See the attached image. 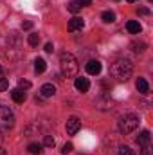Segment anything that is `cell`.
<instances>
[{"instance_id":"obj_21","label":"cell","mask_w":153,"mask_h":155,"mask_svg":"<svg viewBox=\"0 0 153 155\" xmlns=\"http://www.w3.org/2000/svg\"><path fill=\"white\" fill-rule=\"evenodd\" d=\"M132 47H133L135 52H144L146 51V43H133Z\"/></svg>"},{"instance_id":"obj_10","label":"cell","mask_w":153,"mask_h":155,"mask_svg":"<svg viewBox=\"0 0 153 155\" xmlns=\"http://www.w3.org/2000/svg\"><path fill=\"white\" fill-rule=\"evenodd\" d=\"M11 97H13L15 103H24V101L27 99V96H25V92H24L22 88H15V90H11Z\"/></svg>"},{"instance_id":"obj_19","label":"cell","mask_w":153,"mask_h":155,"mask_svg":"<svg viewBox=\"0 0 153 155\" xmlns=\"http://www.w3.org/2000/svg\"><path fill=\"white\" fill-rule=\"evenodd\" d=\"M54 144H56L54 137H52V135H45V139H43V146H47V148H52Z\"/></svg>"},{"instance_id":"obj_3","label":"cell","mask_w":153,"mask_h":155,"mask_svg":"<svg viewBox=\"0 0 153 155\" xmlns=\"http://www.w3.org/2000/svg\"><path fill=\"white\" fill-rule=\"evenodd\" d=\"M137 126H139V116H135V114H128V116L121 117V121H119V132L124 135L135 132Z\"/></svg>"},{"instance_id":"obj_23","label":"cell","mask_w":153,"mask_h":155,"mask_svg":"<svg viewBox=\"0 0 153 155\" xmlns=\"http://www.w3.org/2000/svg\"><path fill=\"white\" fill-rule=\"evenodd\" d=\"M18 85H20V88H31V81H27V79H20Z\"/></svg>"},{"instance_id":"obj_18","label":"cell","mask_w":153,"mask_h":155,"mask_svg":"<svg viewBox=\"0 0 153 155\" xmlns=\"http://www.w3.org/2000/svg\"><path fill=\"white\" fill-rule=\"evenodd\" d=\"M67 7H69V11H70V13H79V11H81V5L77 4L76 0H70Z\"/></svg>"},{"instance_id":"obj_17","label":"cell","mask_w":153,"mask_h":155,"mask_svg":"<svg viewBox=\"0 0 153 155\" xmlns=\"http://www.w3.org/2000/svg\"><path fill=\"white\" fill-rule=\"evenodd\" d=\"M27 41H29V45H31V47H36V45L40 43V35H36V33L29 35V38H27Z\"/></svg>"},{"instance_id":"obj_5","label":"cell","mask_w":153,"mask_h":155,"mask_svg":"<svg viewBox=\"0 0 153 155\" xmlns=\"http://www.w3.org/2000/svg\"><path fill=\"white\" fill-rule=\"evenodd\" d=\"M79 128H81V121L77 119V117H69V121H67V134L69 135H74L79 132Z\"/></svg>"},{"instance_id":"obj_26","label":"cell","mask_w":153,"mask_h":155,"mask_svg":"<svg viewBox=\"0 0 153 155\" xmlns=\"http://www.w3.org/2000/svg\"><path fill=\"white\" fill-rule=\"evenodd\" d=\"M76 2L81 5V7H85V5H90V4H92V0H76Z\"/></svg>"},{"instance_id":"obj_25","label":"cell","mask_w":153,"mask_h":155,"mask_svg":"<svg viewBox=\"0 0 153 155\" xmlns=\"http://www.w3.org/2000/svg\"><path fill=\"white\" fill-rule=\"evenodd\" d=\"M22 29H25V31H29V29H33V22H29V20H25V22L22 24Z\"/></svg>"},{"instance_id":"obj_34","label":"cell","mask_w":153,"mask_h":155,"mask_svg":"<svg viewBox=\"0 0 153 155\" xmlns=\"http://www.w3.org/2000/svg\"><path fill=\"white\" fill-rule=\"evenodd\" d=\"M150 2H151V0H150Z\"/></svg>"},{"instance_id":"obj_11","label":"cell","mask_w":153,"mask_h":155,"mask_svg":"<svg viewBox=\"0 0 153 155\" xmlns=\"http://www.w3.org/2000/svg\"><path fill=\"white\" fill-rule=\"evenodd\" d=\"M126 29H128L130 35H139V33L142 31V27H141V24H139L137 20H130V22L126 24Z\"/></svg>"},{"instance_id":"obj_14","label":"cell","mask_w":153,"mask_h":155,"mask_svg":"<svg viewBox=\"0 0 153 155\" xmlns=\"http://www.w3.org/2000/svg\"><path fill=\"white\" fill-rule=\"evenodd\" d=\"M45 69H47V63H45V60L43 58H36L34 60V71L41 74V72H45Z\"/></svg>"},{"instance_id":"obj_8","label":"cell","mask_w":153,"mask_h":155,"mask_svg":"<svg viewBox=\"0 0 153 155\" xmlns=\"http://www.w3.org/2000/svg\"><path fill=\"white\" fill-rule=\"evenodd\" d=\"M83 25H85L83 18L74 16V18H70V20H69V25H67V29H69L70 33H74V31H77V29H83Z\"/></svg>"},{"instance_id":"obj_33","label":"cell","mask_w":153,"mask_h":155,"mask_svg":"<svg viewBox=\"0 0 153 155\" xmlns=\"http://www.w3.org/2000/svg\"><path fill=\"white\" fill-rule=\"evenodd\" d=\"M114 2H119V0H114Z\"/></svg>"},{"instance_id":"obj_4","label":"cell","mask_w":153,"mask_h":155,"mask_svg":"<svg viewBox=\"0 0 153 155\" xmlns=\"http://www.w3.org/2000/svg\"><path fill=\"white\" fill-rule=\"evenodd\" d=\"M15 114L11 112L9 107L0 105V130H9L15 126Z\"/></svg>"},{"instance_id":"obj_28","label":"cell","mask_w":153,"mask_h":155,"mask_svg":"<svg viewBox=\"0 0 153 155\" xmlns=\"http://www.w3.org/2000/svg\"><path fill=\"white\" fill-rule=\"evenodd\" d=\"M142 155H150V146L146 144V146H142V152H141Z\"/></svg>"},{"instance_id":"obj_12","label":"cell","mask_w":153,"mask_h":155,"mask_svg":"<svg viewBox=\"0 0 153 155\" xmlns=\"http://www.w3.org/2000/svg\"><path fill=\"white\" fill-rule=\"evenodd\" d=\"M150 139H151L150 132H148V130H144V132H141V134H139V137H137V144L146 146V144H150Z\"/></svg>"},{"instance_id":"obj_6","label":"cell","mask_w":153,"mask_h":155,"mask_svg":"<svg viewBox=\"0 0 153 155\" xmlns=\"http://www.w3.org/2000/svg\"><path fill=\"white\" fill-rule=\"evenodd\" d=\"M86 72L90 74V76H97L99 72H101V61H97V60H90L88 63H86Z\"/></svg>"},{"instance_id":"obj_31","label":"cell","mask_w":153,"mask_h":155,"mask_svg":"<svg viewBox=\"0 0 153 155\" xmlns=\"http://www.w3.org/2000/svg\"><path fill=\"white\" fill-rule=\"evenodd\" d=\"M0 141H2V132H0Z\"/></svg>"},{"instance_id":"obj_24","label":"cell","mask_w":153,"mask_h":155,"mask_svg":"<svg viewBox=\"0 0 153 155\" xmlns=\"http://www.w3.org/2000/svg\"><path fill=\"white\" fill-rule=\"evenodd\" d=\"M7 87H9V81L5 78H2L0 79V90H7Z\"/></svg>"},{"instance_id":"obj_20","label":"cell","mask_w":153,"mask_h":155,"mask_svg":"<svg viewBox=\"0 0 153 155\" xmlns=\"http://www.w3.org/2000/svg\"><path fill=\"white\" fill-rule=\"evenodd\" d=\"M119 155H135V152L130 146H121L119 148Z\"/></svg>"},{"instance_id":"obj_15","label":"cell","mask_w":153,"mask_h":155,"mask_svg":"<svg viewBox=\"0 0 153 155\" xmlns=\"http://www.w3.org/2000/svg\"><path fill=\"white\" fill-rule=\"evenodd\" d=\"M101 18H103L105 24H114L115 22V13L114 11H105V13L101 15Z\"/></svg>"},{"instance_id":"obj_16","label":"cell","mask_w":153,"mask_h":155,"mask_svg":"<svg viewBox=\"0 0 153 155\" xmlns=\"http://www.w3.org/2000/svg\"><path fill=\"white\" fill-rule=\"evenodd\" d=\"M41 148H43L41 144L33 143V144H29V148H27V150H29V153H31V155H40V153H41Z\"/></svg>"},{"instance_id":"obj_2","label":"cell","mask_w":153,"mask_h":155,"mask_svg":"<svg viewBox=\"0 0 153 155\" xmlns=\"http://www.w3.org/2000/svg\"><path fill=\"white\" fill-rule=\"evenodd\" d=\"M60 69H61V74L65 78H76L77 76V60L70 54V52H61L60 56Z\"/></svg>"},{"instance_id":"obj_13","label":"cell","mask_w":153,"mask_h":155,"mask_svg":"<svg viewBox=\"0 0 153 155\" xmlns=\"http://www.w3.org/2000/svg\"><path fill=\"white\" fill-rule=\"evenodd\" d=\"M137 90H139L141 94H148L150 85H148V81H146L144 78H139V79H137Z\"/></svg>"},{"instance_id":"obj_1","label":"cell","mask_w":153,"mask_h":155,"mask_svg":"<svg viewBox=\"0 0 153 155\" xmlns=\"http://www.w3.org/2000/svg\"><path fill=\"white\" fill-rule=\"evenodd\" d=\"M132 72H133V65H132L130 60H124V58L115 60L112 63V67H110V74L115 79H119V81H126L128 78L132 76Z\"/></svg>"},{"instance_id":"obj_7","label":"cell","mask_w":153,"mask_h":155,"mask_svg":"<svg viewBox=\"0 0 153 155\" xmlns=\"http://www.w3.org/2000/svg\"><path fill=\"white\" fill-rule=\"evenodd\" d=\"M56 94V87L52 85V83H45V85H41V88H40V96L41 97H52Z\"/></svg>"},{"instance_id":"obj_29","label":"cell","mask_w":153,"mask_h":155,"mask_svg":"<svg viewBox=\"0 0 153 155\" xmlns=\"http://www.w3.org/2000/svg\"><path fill=\"white\" fill-rule=\"evenodd\" d=\"M45 51H47V52H52V51H54V45H52V43H47V45H45Z\"/></svg>"},{"instance_id":"obj_32","label":"cell","mask_w":153,"mask_h":155,"mask_svg":"<svg viewBox=\"0 0 153 155\" xmlns=\"http://www.w3.org/2000/svg\"><path fill=\"white\" fill-rule=\"evenodd\" d=\"M0 74H2V67H0Z\"/></svg>"},{"instance_id":"obj_30","label":"cell","mask_w":153,"mask_h":155,"mask_svg":"<svg viewBox=\"0 0 153 155\" xmlns=\"http://www.w3.org/2000/svg\"><path fill=\"white\" fill-rule=\"evenodd\" d=\"M126 2H130V4H133V2H137V0H126Z\"/></svg>"},{"instance_id":"obj_9","label":"cell","mask_w":153,"mask_h":155,"mask_svg":"<svg viewBox=\"0 0 153 155\" xmlns=\"http://www.w3.org/2000/svg\"><path fill=\"white\" fill-rule=\"evenodd\" d=\"M74 85H76V88L79 90V92H86V90L90 88V81H88L86 78H83V76L76 78V81H74Z\"/></svg>"},{"instance_id":"obj_27","label":"cell","mask_w":153,"mask_h":155,"mask_svg":"<svg viewBox=\"0 0 153 155\" xmlns=\"http://www.w3.org/2000/svg\"><path fill=\"white\" fill-rule=\"evenodd\" d=\"M137 13H139V15H150V9H146V7H141Z\"/></svg>"},{"instance_id":"obj_22","label":"cell","mask_w":153,"mask_h":155,"mask_svg":"<svg viewBox=\"0 0 153 155\" xmlns=\"http://www.w3.org/2000/svg\"><path fill=\"white\" fill-rule=\"evenodd\" d=\"M72 150H74L72 143H67V144H63V148H61V153H63V155H67V153H70Z\"/></svg>"}]
</instances>
